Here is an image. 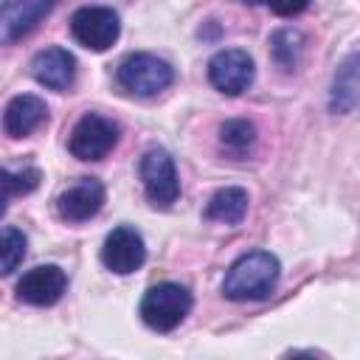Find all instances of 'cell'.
<instances>
[{
	"mask_svg": "<svg viewBox=\"0 0 360 360\" xmlns=\"http://www.w3.org/2000/svg\"><path fill=\"white\" fill-rule=\"evenodd\" d=\"M281 278V264L270 250H250L239 256L222 281V295L231 301H262Z\"/></svg>",
	"mask_w": 360,
	"mask_h": 360,
	"instance_id": "1",
	"label": "cell"
},
{
	"mask_svg": "<svg viewBox=\"0 0 360 360\" xmlns=\"http://www.w3.org/2000/svg\"><path fill=\"white\" fill-rule=\"evenodd\" d=\"M270 11H276L278 17H295V14H301L307 6H309V0H262Z\"/></svg>",
	"mask_w": 360,
	"mask_h": 360,
	"instance_id": "20",
	"label": "cell"
},
{
	"mask_svg": "<svg viewBox=\"0 0 360 360\" xmlns=\"http://www.w3.org/2000/svg\"><path fill=\"white\" fill-rule=\"evenodd\" d=\"M360 101V53H349L335 70L332 82V110L349 112Z\"/></svg>",
	"mask_w": 360,
	"mask_h": 360,
	"instance_id": "14",
	"label": "cell"
},
{
	"mask_svg": "<svg viewBox=\"0 0 360 360\" xmlns=\"http://www.w3.org/2000/svg\"><path fill=\"white\" fill-rule=\"evenodd\" d=\"M115 82L124 93L149 98L174 82V68L155 53H129L115 70Z\"/></svg>",
	"mask_w": 360,
	"mask_h": 360,
	"instance_id": "3",
	"label": "cell"
},
{
	"mask_svg": "<svg viewBox=\"0 0 360 360\" xmlns=\"http://www.w3.org/2000/svg\"><path fill=\"white\" fill-rule=\"evenodd\" d=\"M31 73L48 90H70L76 82V56L68 48H45L34 56Z\"/></svg>",
	"mask_w": 360,
	"mask_h": 360,
	"instance_id": "12",
	"label": "cell"
},
{
	"mask_svg": "<svg viewBox=\"0 0 360 360\" xmlns=\"http://www.w3.org/2000/svg\"><path fill=\"white\" fill-rule=\"evenodd\" d=\"M59 0H3L0 8V42L14 45L17 39L28 37L42 17L51 14V8Z\"/></svg>",
	"mask_w": 360,
	"mask_h": 360,
	"instance_id": "9",
	"label": "cell"
},
{
	"mask_svg": "<svg viewBox=\"0 0 360 360\" xmlns=\"http://www.w3.org/2000/svg\"><path fill=\"white\" fill-rule=\"evenodd\" d=\"M25 248H28V239H25V233L22 231H17L14 225H6L3 228V276H8V273H14L17 270V264L25 259Z\"/></svg>",
	"mask_w": 360,
	"mask_h": 360,
	"instance_id": "19",
	"label": "cell"
},
{
	"mask_svg": "<svg viewBox=\"0 0 360 360\" xmlns=\"http://www.w3.org/2000/svg\"><path fill=\"white\" fill-rule=\"evenodd\" d=\"M141 183H143V191H146L152 205L169 208L180 197L177 169H174V160L166 149L152 146V149L143 152V158H141Z\"/></svg>",
	"mask_w": 360,
	"mask_h": 360,
	"instance_id": "5",
	"label": "cell"
},
{
	"mask_svg": "<svg viewBox=\"0 0 360 360\" xmlns=\"http://www.w3.org/2000/svg\"><path fill=\"white\" fill-rule=\"evenodd\" d=\"M256 146V127L253 121L248 118H231L219 127V149L233 158V160H242L253 152Z\"/></svg>",
	"mask_w": 360,
	"mask_h": 360,
	"instance_id": "16",
	"label": "cell"
},
{
	"mask_svg": "<svg viewBox=\"0 0 360 360\" xmlns=\"http://www.w3.org/2000/svg\"><path fill=\"white\" fill-rule=\"evenodd\" d=\"M101 262L107 270L118 273V276H127V273H135L143 262H146V245H143V236L129 228V225H118L107 233L104 245H101Z\"/></svg>",
	"mask_w": 360,
	"mask_h": 360,
	"instance_id": "8",
	"label": "cell"
},
{
	"mask_svg": "<svg viewBox=\"0 0 360 360\" xmlns=\"http://www.w3.org/2000/svg\"><path fill=\"white\" fill-rule=\"evenodd\" d=\"M242 3H262V0H242Z\"/></svg>",
	"mask_w": 360,
	"mask_h": 360,
	"instance_id": "21",
	"label": "cell"
},
{
	"mask_svg": "<svg viewBox=\"0 0 360 360\" xmlns=\"http://www.w3.org/2000/svg\"><path fill=\"white\" fill-rule=\"evenodd\" d=\"M270 51H273V59L281 70H292L298 65L301 51H304V34L295 28H281L270 37Z\"/></svg>",
	"mask_w": 360,
	"mask_h": 360,
	"instance_id": "17",
	"label": "cell"
},
{
	"mask_svg": "<svg viewBox=\"0 0 360 360\" xmlns=\"http://www.w3.org/2000/svg\"><path fill=\"white\" fill-rule=\"evenodd\" d=\"M68 290V276L59 264H39L17 281V298L34 307L56 304Z\"/></svg>",
	"mask_w": 360,
	"mask_h": 360,
	"instance_id": "10",
	"label": "cell"
},
{
	"mask_svg": "<svg viewBox=\"0 0 360 360\" xmlns=\"http://www.w3.org/2000/svg\"><path fill=\"white\" fill-rule=\"evenodd\" d=\"M191 292L177 281H160L152 284L141 298V318L155 332H172L177 329L186 315L191 312Z\"/></svg>",
	"mask_w": 360,
	"mask_h": 360,
	"instance_id": "2",
	"label": "cell"
},
{
	"mask_svg": "<svg viewBox=\"0 0 360 360\" xmlns=\"http://www.w3.org/2000/svg\"><path fill=\"white\" fill-rule=\"evenodd\" d=\"M39 169L34 166H22L20 172H11V169H3V205L11 200V197H20V194H31L37 186H39Z\"/></svg>",
	"mask_w": 360,
	"mask_h": 360,
	"instance_id": "18",
	"label": "cell"
},
{
	"mask_svg": "<svg viewBox=\"0 0 360 360\" xmlns=\"http://www.w3.org/2000/svg\"><path fill=\"white\" fill-rule=\"evenodd\" d=\"M245 214H248V191L239 186L219 188L205 205V217L214 222H225V225H239Z\"/></svg>",
	"mask_w": 360,
	"mask_h": 360,
	"instance_id": "15",
	"label": "cell"
},
{
	"mask_svg": "<svg viewBox=\"0 0 360 360\" xmlns=\"http://www.w3.org/2000/svg\"><path fill=\"white\" fill-rule=\"evenodd\" d=\"M118 124L112 118H104L98 112H84L68 138V149L79 160H101L107 158L118 143Z\"/></svg>",
	"mask_w": 360,
	"mask_h": 360,
	"instance_id": "4",
	"label": "cell"
},
{
	"mask_svg": "<svg viewBox=\"0 0 360 360\" xmlns=\"http://www.w3.org/2000/svg\"><path fill=\"white\" fill-rule=\"evenodd\" d=\"M48 121V107L39 96L20 93L3 110V129L8 138H25Z\"/></svg>",
	"mask_w": 360,
	"mask_h": 360,
	"instance_id": "13",
	"label": "cell"
},
{
	"mask_svg": "<svg viewBox=\"0 0 360 360\" xmlns=\"http://www.w3.org/2000/svg\"><path fill=\"white\" fill-rule=\"evenodd\" d=\"M104 197V186L96 177H82L56 197V211L68 222H84L101 211Z\"/></svg>",
	"mask_w": 360,
	"mask_h": 360,
	"instance_id": "11",
	"label": "cell"
},
{
	"mask_svg": "<svg viewBox=\"0 0 360 360\" xmlns=\"http://www.w3.org/2000/svg\"><path fill=\"white\" fill-rule=\"evenodd\" d=\"M253 76H256L253 59L248 51H239V48H225L214 53L208 62V82L225 96L245 93L253 84Z\"/></svg>",
	"mask_w": 360,
	"mask_h": 360,
	"instance_id": "7",
	"label": "cell"
},
{
	"mask_svg": "<svg viewBox=\"0 0 360 360\" xmlns=\"http://www.w3.org/2000/svg\"><path fill=\"white\" fill-rule=\"evenodd\" d=\"M70 34L90 51H107L121 34V20L107 6H82L70 17Z\"/></svg>",
	"mask_w": 360,
	"mask_h": 360,
	"instance_id": "6",
	"label": "cell"
}]
</instances>
